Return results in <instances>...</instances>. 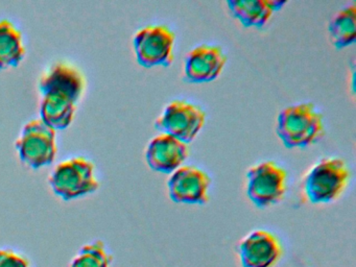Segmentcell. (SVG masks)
I'll return each instance as SVG.
<instances>
[{
  "label": "cell",
  "instance_id": "cell-4",
  "mask_svg": "<svg viewBox=\"0 0 356 267\" xmlns=\"http://www.w3.org/2000/svg\"><path fill=\"white\" fill-rule=\"evenodd\" d=\"M289 189V172L275 161L254 165L247 172V195L259 209L279 204Z\"/></svg>",
  "mask_w": 356,
  "mask_h": 267
},
{
  "label": "cell",
  "instance_id": "cell-11",
  "mask_svg": "<svg viewBox=\"0 0 356 267\" xmlns=\"http://www.w3.org/2000/svg\"><path fill=\"white\" fill-rule=\"evenodd\" d=\"M228 56L218 44L195 46L185 56L184 77L187 83H205L216 81L226 67Z\"/></svg>",
  "mask_w": 356,
  "mask_h": 267
},
{
  "label": "cell",
  "instance_id": "cell-2",
  "mask_svg": "<svg viewBox=\"0 0 356 267\" xmlns=\"http://www.w3.org/2000/svg\"><path fill=\"white\" fill-rule=\"evenodd\" d=\"M276 133L285 147H309L326 133L324 115L310 102L291 104L279 113Z\"/></svg>",
  "mask_w": 356,
  "mask_h": 267
},
{
  "label": "cell",
  "instance_id": "cell-6",
  "mask_svg": "<svg viewBox=\"0 0 356 267\" xmlns=\"http://www.w3.org/2000/svg\"><path fill=\"white\" fill-rule=\"evenodd\" d=\"M176 33L168 24H149L133 38L137 62L145 68L170 67L175 60Z\"/></svg>",
  "mask_w": 356,
  "mask_h": 267
},
{
  "label": "cell",
  "instance_id": "cell-14",
  "mask_svg": "<svg viewBox=\"0 0 356 267\" xmlns=\"http://www.w3.org/2000/svg\"><path fill=\"white\" fill-rule=\"evenodd\" d=\"M26 54L22 31L11 21L0 20V70L18 66Z\"/></svg>",
  "mask_w": 356,
  "mask_h": 267
},
{
  "label": "cell",
  "instance_id": "cell-17",
  "mask_svg": "<svg viewBox=\"0 0 356 267\" xmlns=\"http://www.w3.org/2000/svg\"><path fill=\"white\" fill-rule=\"evenodd\" d=\"M0 267H31L30 260L11 248H0Z\"/></svg>",
  "mask_w": 356,
  "mask_h": 267
},
{
  "label": "cell",
  "instance_id": "cell-5",
  "mask_svg": "<svg viewBox=\"0 0 356 267\" xmlns=\"http://www.w3.org/2000/svg\"><path fill=\"white\" fill-rule=\"evenodd\" d=\"M49 179L53 191L64 200L93 193L99 187L95 165L84 156H74L59 163Z\"/></svg>",
  "mask_w": 356,
  "mask_h": 267
},
{
  "label": "cell",
  "instance_id": "cell-3",
  "mask_svg": "<svg viewBox=\"0 0 356 267\" xmlns=\"http://www.w3.org/2000/svg\"><path fill=\"white\" fill-rule=\"evenodd\" d=\"M351 177V169L343 159H322L306 175L304 193L312 204H331L345 193Z\"/></svg>",
  "mask_w": 356,
  "mask_h": 267
},
{
  "label": "cell",
  "instance_id": "cell-12",
  "mask_svg": "<svg viewBox=\"0 0 356 267\" xmlns=\"http://www.w3.org/2000/svg\"><path fill=\"white\" fill-rule=\"evenodd\" d=\"M189 154V144L174 136L161 133L149 141L145 149V161L152 170L172 175L184 165Z\"/></svg>",
  "mask_w": 356,
  "mask_h": 267
},
{
  "label": "cell",
  "instance_id": "cell-9",
  "mask_svg": "<svg viewBox=\"0 0 356 267\" xmlns=\"http://www.w3.org/2000/svg\"><path fill=\"white\" fill-rule=\"evenodd\" d=\"M212 179L195 165H182L168 179V196L176 204H203L210 200Z\"/></svg>",
  "mask_w": 356,
  "mask_h": 267
},
{
  "label": "cell",
  "instance_id": "cell-16",
  "mask_svg": "<svg viewBox=\"0 0 356 267\" xmlns=\"http://www.w3.org/2000/svg\"><path fill=\"white\" fill-rule=\"evenodd\" d=\"M113 256L102 240L85 244L74 257L70 267H110Z\"/></svg>",
  "mask_w": 356,
  "mask_h": 267
},
{
  "label": "cell",
  "instance_id": "cell-13",
  "mask_svg": "<svg viewBox=\"0 0 356 267\" xmlns=\"http://www.w3.org/2000/svg\"><path fill=\"white\" fill-rule=\"evenodd\" d=\"M287 1L280 0H228L227 6L233 18L245 29H261L275 13L282 10Z\"/></svg>",
  "mask_w": 356,
  "mask_h": 267
},
{
  "label": "cell",
  "instance_id": "cell-10",
  "mask_svg": "<svg viewBox=\"0 0 356 267\" xmlns=\"http://www.w3.org/2000/svg\"><path fill=\"white\" fill-rule=\"evenodd\" d=\"M237 252L243 267H275L280 262L284 248L274 232L257 229L241 239Z\"/></svg>",
  "mask_w": 356,
  "mask_h": 267
},
{
  "label": "cell",
  "instance_id": "cell-7",
  "mask_svg": "<svg viewBox=\"0 0 356 267\" xmlns=\"http://www.w3.org/2000/svg\"><path fill=\"white\" fill-rule=\"evenodd\" d=\"M206 119L207 114L200 104L186 99H174L166 104L156 119L155 129L189 144L203 129Z\"/></svg>",
  "mask_w": 356,
  "mask_h": 267
},
{
  "label": "cell",
  "instance_id": "cell-8",
  "mask_svg": "<svg viewBox=\"0 0 356 267\" xmlns=\"http://www.w3.org/2000/svg\"><path fill=\"white\" fill-rule=\"evenodd\" d=\"M16 148L22 162L34 169L51 164L57 154V136L41 119H34L26 123Z\"/></svg>",
  "mask_w": 356,
  "mask_h": 267
},
{
  "label": "cell",
  "instance_id": "cell-1",
  "mask_svg": "<svg viewBox=\"0 0 356 267\" xmlns=\"http://www.w3.org/2000/svg\"><path fill=\"white\" fill-rule=\"evenodd\" d=\"M85 88V75L74 65L60 62L49 67L39 81L41 120L56 131L70 127Z\"/></svg>",
  "mask_w": 356,
  "mask_h": 267
},
{
  "label": "cell",
  "instance_id": "cell-15",
  "mask_svg": "<svg viewBox=\"0 0 356 267\" xmlns=\"http://www.w3.org/2000/svg\"><path fill=\"white\" fill-rule=\"evenodd\" d=\"M331 42L337 49L349 47L356 39V4L351 3L337 13L328 26Z\"/></svg>",
  "mask_w": 356,
  "mask_h": 267
}]
</instances>
